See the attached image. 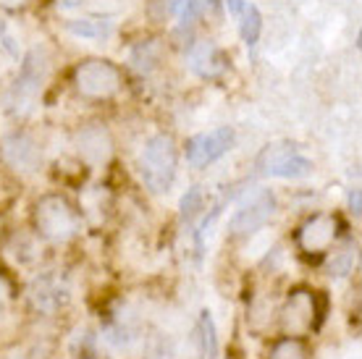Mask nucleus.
<instances>
[{"label":"nucleus","mask_w":362,"mask_h":359,"mask_svg":"<svg viewBox=\"0 0 362 359\" xmlns=\"http://www.w3.org/2000/svg\"><path fill=\"white\" fill-rule=\"evenodd\" d=\"M27 0H0V6L3 8H18V6H24Z\"/></svg>","instance_id":"4be33fe9"},{"label":"nucleus","mask_w":362,"mask_h":359,"mask_svg":"<svg viewBox=\"0 0 362 359\" xmlns=\"http://www.w3.org/2000/svg\"><path fill=\"white\" fill-rule=\"evenodd\" d=\"M0 155H3V160L8 163L13 171L29 173L40 165V147L27 134H13L8 139H3Z\"/></svg>","instance_id":"1a4fd4ad"},{"label":"nucleus","mask_w":362,"mask_h":359,"mask_svg":"<svg viewBox=\"0 0 362 359\" xmlns=\"http://www.w3.org/2000/svg\"><path fill=\"white\" fill-rule=\"evenodd\" d=\"M328 297L326 291H308L297 288L286 299V307L281 312V325L289 336H302L308 331H317L326 320Z\"/></svg>","instance_id":"7ed1b4c3"},{"label":"nucleus","mask_w":362,"mask_h":359,"mask_svg":"<svg viewBox=\"0 0 362 359\" xmlns=\"http://www.w3.org/2000/svg\"><path fill=\"white\" fill-rule=\"evenodd\" d=\"M223 3H226L228 13H234V16H239L245 11V0H223Z\"/></svg>","instance_id":"412c9836"},{"label":"nucleus","mask_w":362,"mask_h":359,"mask_svg":"<svg viewBox=\"0 0 362 359\" xmlns=\"http://www.w3.org/2000/svg\"><path fill=\"white\" fill-rule=\"evenodd\" d=\"M210 8V0H184V8H181V29H189L194 21H199V16Z\"/></svg>","instance_id":"f3484780"},{"label":"nucleus","mask_w":362,"mask_h":359,"mask_svg":"<svg viewBox=\"0 0 362 359\" xmlns=\"http://www.w3.org/2000/svg\"><path fill=\"white\" fill-rule=\"evenodd\" d=\"M234 129H228V126L192 136L187 142V160H189L192 168H208L234 147Z\"/></svg>","instance_id":"423d86ee"},{"label":"nucleus","mask_w":362,"mask_h":359,"mask_svg":"<svg viewBox=\"0 0 362 359\" xmlns=\"http://www.w3.org/2000/svg\"><path fill=\"white\" fill-rule=\"evenodd\" d=\"M197 341H199V354L202 359H216L218 357V336H216V323L210 312L199 314V323H197Z\"/></svg>","instance_id":"ddd939ff"},{"label":"nucleus","mask_w":362,"mask_h":359,"mask_svg":"<svg viewBox=\"0 0 362 359\" xmlns=\"http://www.w3.org/2000/svg\"><path fill=\"white\" fill-rule=\"evenodd\" d=\"M176 165H179V155H176V144H173L171 136H150L145 142L142 155H139V173H142L145 187L153 194H165L173 187Z\"/></svg>","instance_id":"f257e3e1"},{"label":"nucleus","mask_w":362,"mask_h":359,"mask_svg":"<svg viewBox=\"0 0 362 359\" xmlns=\"http://www.w3.org/2000/svg\"><path fill=\"white\" fill-rule=\"evenodd\" d=\"M268 359H310V351L302 339L289 336V339H284V341H279L273 346Z\"/></svg>","instance_id":"2eb2a0df"},{"label":"nucleus","mask_w":362,"mask_h":359,"mask_svg":"<svg viewBox=\"0 0 362 359\" xmlns=\"http://www.w3.org/2000/svg\"><path fill=\"white\" fill-rule=\"evenodd\" d=\"M76 150H79L84 163L103 165V163H108L110 153H113V142H110V134L103 126L92 124L76 134Z\"/></svg>","instance_id":"9d476101"},{"label":"nucleus","mask_w":362,"mask_h":359,"mask_svg":"<svg viewBox=\"0 0 362 359\" xmlns=\"http://www.w3.org/2000/svg\"><path fill=\"white\" fill-rule=\"evenodd\" d=\"M199 202H202V194H199V189H189V192L184 194V199H181V216L192 218L194 213H197Z\"/></svg>","instance_id":"a211bd4d"},{"label":"nucleus","mask_w":362,"mask_h":359,"mask_svg":"<svg viewBox=\"0 0 362 359\" xmlns=\"http://www.w3.org/2000/svg\"><path fill=\"white\" fill-rule=\"evenodd\" d=\"M8 302H11V286L6 276H0V314L8 310Z\"/></svg>","instance_id":"6ab92c4d"},{"label":"nucleus","mask_w":362,"mask_h":359,"mask_svg":"<svg viewBox=\"0 0 362 359\" xmlns=\"http://www.w3.org/2000/svg\"><path fill=\"white\" fill-rule=\"evenodd\" d=\"M242 40H245L247 47H255L257 40H260V32H263V16H260V8L257 6H250L245 8V16H242Z\"/></svg>","instance_id":"4468645a"},{"label":"nucleus","mask_w":362,"mask_h":359,"mask_svg":"<svg viewBox=\"0 0 362 359\" xmlns=\"http://www.w3.org/2000/svg\"><path fill=\"white\" fill-rule=\"evenodd\" d=\"M349 207H352V213L357 218L362 216V202H360V189H354L352 194H349Z\"/></svg>","instance_id":"aec40b11"},{"label":"nucleus","mask_w":362,"mask_h":359,"mask_svg":"<svg viewBox=\"0 0 362 359\" xmlns=\"http://www.w3.org/2000/svg\"><path fill=\"white\" fill-rule=\"evenodd\" d=\"M273 213H276V197H273V192L263 189L247 205L236 210V216L228 223V231H231V236H250L257 228H263L273 218Z\"/></svg>","instance_id":"0eeeda50"},{"label":"nucleus","mask_w":362,"mask_h":359,"mask_svg":"<svg viewBox=\"0 0 362 359\" xmlns=\"http://www.w3.org/2000/svg\"><path fill=\"white\" fill-rule=\"evenodd\" d=\"M257 171L273 179H302L313 173V160L299 153L297 144H268L257 155Z\"/></svg>","instance_id":"39448f33"},{"label":"nucleus","mask_w":362,"mask_h":359,"mask_svg":"<svg viewBox=\"0 0 362 359\" xmlns=\"http://www.w3.org/2000/svg\"><path fill=\"white\" fill-rule=\"evenodd\" d=\"M121 71L110 61L90 58L76 66L74 71V87L82 98L90 100H108L121 90Z\"/></svg>","instance_id":"20e7f679"},{"label":"nucleus","mask_w":362,"mask_h":359,"mask_svg":"<svg viewBox=\"0 0 362 359\" xmlns=\"http://www.w3.org/2000/svg\"><path fill=\"white\" fill-rule=\"evenodd\" d=\"M66 297H69V291H66V286H61L58 278H42L32 286V302L40 310H55V307L64 305Z\"/></svg>","instance_id":"f8f14e48"},{"label":"nucleus","mask_w":362,"mask_h":359,"mask_svg":"<svg viewBox=\"0 0 362 359\" xmlns=\"http://www.w3.org/2000/svg\"><path fill=\"white\" fill-rule=\"evenodd\" d=\"M189 66L199 76H218L226 69V55L221 53V47H216L213 42H199V45L192 47Z\"/></svg>","instance_id":"9b49d317"},{"label":"nucleus","mask_w":362,"mask_h":359,"mask_svg":"<svg viewBox=\"0 0 362 359\" xmlns=\"http://www.w3.org/2000/svg\"><path fill=\"white\" fill-rule=\"evenodd\" d=\"M35 228L47 242H69L79 234V213L61 194H47L35 205Z\"/></svg>","instance_id":"f03ea898"},{"label":"nucleus","mask_w":362,"mask_h":359,"mask_svg":"<svg viewBox=\"0 0 362 359\" xmlns=\"http://www.w3.org/2000/svg\"><path fill=\"white\" fill-rule=\"evenodd\" d=\"M336 228H339V220L334 216H313L308 223L299 228V249L308 252V254H323L334 244Z\"/></svg>","instance_id":"6e6552de"},{"label":"nucleus","mask_w":362,"mask_h":359,"mask_svg":"<svg viewBox=\"0 0 362 359\" xmlns=\"http://www.w3.org/2000/svg\"><path fill=\"white\" fill-rule=\"evenodd\" d=\"M66 27L79 37H103L110 32L108 24H103V21H98V18H74V21H69Z\"/></svg>","instance_id":"dca6fc26"}]
</instances>
